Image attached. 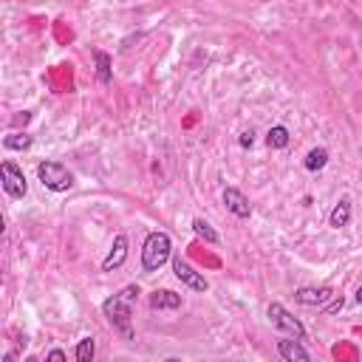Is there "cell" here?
<instances>
[{
  "mask_svg": "<svg viewBox=\"0 0 362 362\" xmlns=\"http://www.w3.org/2000/svg\"><path fill=\"white\" fill-rule=\"evenodd\" d=\"M136 297H139V286L130 283L119 294H113V297H107L102 303V314L107 317L113 331L122 334V339H133L136 337L133 334V303H136Z\"/></svg>",
  "mask_w": 362,
  "mask_h": 362,
  "instance_id": "cell-1",
  "label": "cell"
},
{
  "mask_svg": "<svg viewBox=\"0 0 362 362\" xmlns=\"http://www.w3.org/2000/svg\"><path fill=\"white\" fill-rule=\"evenodd\" d=\"M173 255V240L167 232H150L144 238V246H141V269L144 272H158Z\"/></svg>",
  "mask_w": 362,
  "mask_h": 362,
  "instance_id": "cell-2",
  "label": "cell"
},
{
  "mask_svg": "<svg viewBox=\"0 0 362 362\" xmlns=\"http://www.w3.org/2000/svg\"><path fill=\"white\" fill-rule=\"evenodd\" d=\"M37 178L51 192H68L74 187V175L68 173V167L59 164V161H51V158H45V161L37 164Z\"/></svg>",
  "mask_w": 362,
  "mask_h": 362,
  "instance_id": "cell-3",
  "label": "cell"
},
{
  "mask_svg": "<svg viewBox=\"0 0 362 362\" xmlns=\"http://www.w3.org/2000/svg\"><path fill=\"white\" fill-rule=\"evenodd\" d=\"M266 314H269V320H272V325L280 331V334H286V337H297V339H305V325L286 308V305H280V303H269V308H266Z\"/></svg>",
  "mask_w": 362,
  "mask_h": 362,
  "instance_id": "cell-4",
  "label": "cell"
},
{
  "mask_svg": "<svg viewBox=\"0 0 362 362\" xmlns=\"http://www.w3.org/2000/svg\"><path fill=\"white\" fill-rule=\"evenodd\" d=\"M337 297L339 294H334L331 286H303V288L294 291V300L300 305H311V308H320V311H325Z\"/></svg>",
  "mask_w": 362,
  "mask_h": 362,
  "instance_id": "cell-5",
  "label": "cell"
},
{
  "mask_svg": "<svg viewBox=\"0 0 362 362\" xmlns=\"http://www.w3.org/2000/svg\"><path fill=\"white\" fill-rule=\"evenodd\" d=\"M0 181H3V189L8 198H23L28 192V181H25V173L14 164V161H3L0 164Z\"/></svg>",
  "mask_w": 362,
  "mask_h": 362,
  "instance_id": "cell-6",
  "label": "cell"
},
{
  "mask_svg": "<svg viewBox=\"0 0 362 362\" xmlns=\"http://www.w3.org/2000/svg\"><path fill=\"white\" fill-rule=\"evenodd\" d=\"M173 274L187 286V288H192V291H206L209 288V283H206V277L201 274V272H195L187 260H181V257H173Z\"/></svg>",
  "mask_w": 362,
  "mask_h": 362,
  "instance_id": "cell-7",
  "label": "cell"
},
{
  "mask_svg": "<svg viewBox=\"0 0 362 362\" xmlns=\"http://www.w3.org/2000/svg\"><path fill=\"white\" fill-rule=\"evenodd\" d=\"M221 198H223V204H226V209L232 215H238V218H249L252 215V204H249V198L238 187H226Z\"/></svg>",
  "mask_w": 362,
  "mask_h": 362,
  "instance_id": "cell-8",
  "label": "cell"
},
{
  "mask_svg": "<svg viewBox=\"0 0 362 362\" xmlns=\"http://www.w3.org/2000/svg\"><path fill=\"white\" fill-rule=\"evenodd\" d=\"M277 354L286 359V362H308L311 354L303 348V342L297 337H286V339H277Z\"/></svg>",
  "mask_w": 362,
  "mask_h": 362,
  "instance_id": "cell-9",
  "label": "cell"
},
{
  "mask_svg": "<svg viewBox=\"0 0 362 362\" xmlns=\"http://www.w3.org/2000/svg\"><path fill=\"white\" fill-rule=\"evenodd\" d=\"M124 260H127V235H116V238H113V246H110V252H107V257L102 260V272H113V269H119Z\"/></svg>",
  "mask_w": 362,
  "mask_h": 362,
  "instance_id": "cell-10",
  "label": "cell"
},
{
  "mask_svg": "<svg viewBox=\"0 0 362 362\" xmlns=\"http://www.w3.org/2000/svg\"><path fill=\"white\" fill-rule=\"evenodd\" d=\"M150 308L156 311H164V308H181V294L170 291V288H156L150 297H147Z\"/></svg>",
  "mask_w": 362,
  "mask_h": 362,
  "instance_id": "cell-11",
  "label": "cell"
},
{
  "mask_svg": "<svg viewBox=\"0 0 362 362\" xmlns=\"http://www.w3.org/2000/svg\"><path fill=\"white\" fill-rule=\"evenodd\" d=\"M93 62H96V79L102 82V85H110L113 82V59H110V54H105V51H93Z\"/></svg>",
  "mask_w": 362,
  "mask_h": 362,
  "instance_id": "cell-12",
  "label": "cell"
},
{
  "mask_svg": "<svg viewBox=\"0 0 362 362\" xmlns=\"http://www.w3.org/2000/svg\"><path fill=\"white\" fill-rule=\"evenodd\" d=\"M348 221H351V201L348 198H339V204H334V209L328 215V223L334 229H339V226H348Z\"/></svg>",
  "mask_w": 362,
  "mask_h": 362,
  "instance_id": "cell-13",
  "label": "cell"
},
{
  "mask_svg": "<svg viewBox=\"0 0 362 362\" xmlns=\"http://www.w3.org/2000/svg\"><path fill=\"white\" fill-rule=\"evenodd\" d=\"M325 164H328V150H325V147L308 150V156H305V161H303V167H305L308 173H317V170H322Z\"/></svg>",
  "mask_w": 362,
  "mask_h": 362,
  "instance_id": "cell-14",
  "label": "cell"
},
{
  "mask_svg": "<svg viewBox=\"0 0 362 362\" xmlns=\"http://www.w3.org/2000/svg\"><path fill=\"white\" fill-rule=\"evenodd\" d=\"M74 356H76V362H93V356H96V339L93 337H82L76 342Z\"/></svg>",
  "mask_w": 362,
  "mask_h": 362,
  "instance_id": "cell-15",
  "label": "cell"
},
{
  "mask_svg": "<svg viewBox=\"0 0 362 362\" xmlns=\"http://www.w3.org/2000/svg\"><path fill=\"white\" fill-rule=\"evenodd\" d=\"M266 144H269V147H274V150H283V147L288 144V130H286L283 124L269 127V133H266Z\"/></svg>",
  "mask_w": 362,
  "mask_h": 362,
  "instance_id": "cell-16",
  "label": "cell"
},
{
  "mask_svg": "<svg viewBox=\"0 0 362 362\" xmlns=\"http://www.w3.org/2000/svg\"><path fill=\"white\" fill-rule=\"evenodd\" d=\"M192 232H195L201 240H206V243H218V240H221L218 232L212 229V223L204 221V218H195V221H192Z\"/></svg>",
  "mask_w": 362,
  "mask_h": 362,
  "instance_id": "cell-17",
  "label": "cell"
},
{
  "mask_svg": "<svg viewBox=\"0 0 362 362\" xmlns=\"http://www.w3.org/2000/svg\"><path fill=\"white\" fill-rule=\"evenodd\" d=\"M3 147L6 150H28L31 147V136H25V133H8L3 139Z\"/></svg>",
  "mask_w": 362,
  "mask_h": 362,
  "instance_id": "cell-18",
  "label": "cell"
},
{
  "mask_svg": "<svg viewBox=\"0 0 362 362\" xmlns=\"http://www.w3.org/2000/svg\"><path fill=\"white\" fill-rule=\"evenodd\" d=\"M238 141H240V147H252V144H255V133H252V130H246V133H240V139H238Z\"/></svg>",
  "mask_w": 362,
  "mask_h": 362,
  "instance_id": "cell-19",
  "label": "cell"
},
{
  "mask_svg": "<svg viewBox=\"0 0 362 362\" xmlns=\"http://www.w3.org/2000/svg\"><path fill=\"white\" fill-rule=\"evenodd\" d=\"M45 359H51V362H62V359H65V351L54 348V351H48V354H45Z\"/></svg>",
  "mask_w": 362,
  "mask_h": 362,
  "instance_id": "cell-20",
  "label": "cell"
},
{
  "mask_svg": "<svg viewBox=\"0 0 362 362\" xmlns=\"http://www.w3.org/2000/svg\"><path fill=\"white\" fill-rule=\"evenodd\" d=\"M354 300H356V303H362V286L356 288V294H354Z\"/></svg>",
  "mask_w": 362,
  "mask_h": 362,
  "instance_id": "cell-21",
  "label": "cell"
}]
</instances>
